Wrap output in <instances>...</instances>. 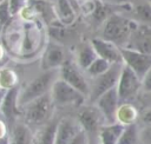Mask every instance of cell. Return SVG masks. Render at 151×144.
<instances>
[{
  "label": "cell",
  "mask_w": 151,
  "mask_h": 144,
  "mask_svg": "<svg viewBox=\"0 0 151 144\" xmlns=\"http://www.w3.org/2000/svg\"><path fill=\"white\" fill-rule=\"evenodd\" d=\"M55 105L51 97V91L42 94L25 105L20 106V118L33 130H38L54 118Z\"/></svg>",
  "instance_id": "cell-1"
},
{
  "label": "cell",
  "mask_w": 151,
  "mask_h": 144,
  "mask_svg": "<svg viewBox=\"0 0 151 144\" xmlns=\"http://www.w3.org/2000/svg\"><path fill=\"white\" fill-rule=\"evenodd\" d=\"M138 26L139 22L137 20L126 18L118 13H113L109 15L104 21L101 28V38L113 41L120 47H124Z\"/></svg>",
  "instance_id": "cell-2"
},
{
  "label": "cell",
  "mask_w": 151,
  "mask_h": 144,
  "mask_svg": "<svg viewBox=\"0 0 151 144\" xmlns=\"http://www.w3.org/2000/svg\"><path fill=\"white\" fill-rule=\"evenodd\" d=\"M59 68L55 70H48L44 71L41 74L37 76L34 79H32L24 89H20L19 93V106L25 105L26 103L46 94L51 91L53 83L59 77Z\"/></svg>",
  "instance_id": "cell-3"
},
{
  "label": "cell",
  "mask_w": 151,
  "mask_h": 144,
  "mask_svg": "<svg viewBox=\"0 0 151 144\" xmlns=\"http://www.w3.org/2000/svg\"><path fill=\"white\" fill-rule=\"evenodd\" d=\"M51 97L55 107H80L87 100V97L79 90L66 83L60 77L55 79L51 89Z\"/></svg>",
  "instance_id": "cell-4"
},
{
  "label": "cell",
  "mask_w": 151,
  "mask_h": 144,
  "mask_svg": "<svg viewBox=\"0 0 151 144\" xmlns=\"http://www.w3.org/2000/svg\"><path fill=\"white\" fill-rule=\"evenodd\" d=\"M123 66H124V63H114L105 73L91 79L90 94L87 98L88 103H94L103 93L117 86Z\"/></svg>",
  "instance_id": "cell-5"
},
{
  "label": "cell",
  "mask_w": 151,
  "mask_h": 144,
  "mask_svg": "<svg viewBox=\"0 0 151 144\" xmlns=\"http://www.w3.org/2000/svg\"><path fill=\"white\" fill-rule=\"evenodd\" d=\"M76 117L80 123L83 130L88 135L90 139L92 140L93 137L98 139V132L100 127L104 124H106V119L100 112V110L93 103H90V105L84 104L80 107H78Z\"/></svg>",
  "instance_id": "cell-6"
},
{
  "label": "cell",
  "mask_w": 151,
  "mask_h": 144,
  "mask_svg": "<svg viewBox=\"0 0 151 144\" xmlns=\"http://www.w3.org/2000/svg\"><path fill=\"white\" fill-rule=\"evenodd\" d=\"M142 90V79L136 72H133L129 66L124 64L118 84L117 91L122 103H130L134 99L138 92Z\"/></svg>",
  "instance_id": "cell-7"
},
{
  "label": "cell",
  "mask_w": 151,
  "mask_h": 144,
  "mask_svg": "<svg viewBox=\"0 0 151 144\" xmlns=\"http://www.w3.org/2000/svg\"><path fill=\"white\" fill-rule=\"evenodd\" d=\"M84 70H81L76 61L71 59H66L65 63L59 68V77L64 79L66 83L79 90L87 98L90 94V81L84 74Z\"/></svg>",
  "instance_id": "cell-8"
},
{
  "label": "cell",
  "mask_w": 151,
  "mask_h": 144,
  "mask_svg": "<svg viewBox=\"0 0 151 144\" xmlns=\"http://www.w3.org/2000/svg\"><path fill=\"white\" fill-rule=\"evenodd\" d=\"M120 51L123 55V63L129 66L133 72H136L142 79L143 76L151 67V54L130 47H120Z\"/></svg>",
  "instance_id": "cell-9"
},
{
  "label": "cell",
  "mask_w": 151,
  "mask_h": 144,
  "mask_svg": "<svg viewBox=\"0 0 151 144\" xmlns=\"http://www.w3.org/2000/svg\"><path fill=\"white\" fill-rule=\"evenodd\" d=\"M93 104L100 110V112L106 119V123L117 122V111L119 105L122 104L117 91V86L103 93Z\"/></svg>",
  "instance_id": "cell-10"
},
{
  "label": "cell",
  "mask_w": 151,
  "mask_h": 144,
  "mask_svg": "<svg viewBox=\"0 0 151 144\" xmlns=\"http://www.w3.org/2000/svg\"><path fill=\"white\" fill-rule=\"evenodd\" d=\"M19 93H20V87L18 85L7 89L6 96L1 104L0 114L1 117L5 118L8 125L18 120L21 116L20 106H19Z\"/></svg>",
  "instance_id": "cell-11"
},
{
  "label": "cell",
  "mask_w": 151,
  "mask_h": 144,
  "mask_svg": "<svg viewBox=\"0 0 151 144\" xmlns=\"http://www.w3.org/2000/svg\"><path fill=\"white\" fill-rule=\"evenodd\" d=\"M81 131H83V127L78 122L77 117L66 116V117L59 118L54 144H68Z\"/></svg>",
  "instance_id": "cell-12"
},
{
  "label": "cell",
  "mask_w": 151,
  "mask_h": 144,
  "mask_svg": "<svg viewBox=\"0 0 151 144\" xmlns=\"http://www.w3.org/2000/svg\"><path fill=\"white\" fill-rule=\"evenodd\" d=\"M8 142L9 144H34L35 130H33L21 118L8 125Z\"/></svg>",
  "instance_id": "cell-13"
},
{
  "label": "cell",
  "mask_w": 151,
  "mask_h": 144,
  "mask_svg": "<svg viewBox=\"0 0 151 144\" xmlns=\"http://www.w3.org/2000/svg\"><path fill=\"white\" fill-rule=\"evenodd\" d=\"M65 60L66 57H65L64 47L57 42H48L41 55L40 67L42 71L60 68V66L65 63Z\"/></svg>",
  "instance_id": "cell-14"
},
{
  "label": "cell",
  "mask_w": 151,
  "mask_h": 144,
  "mask_svg": "<svg viewBox=\"0 0 151 144\" xmlns=\"http://www.w3.org/2000/svg\"><path fill=\"white\" fill-rule=\"evenodd\" d=\"M91 44L94 47L98 57L106 59L111 64L123 63V55H122L120 46H118L113 41H110L107 39L98 37V38L91 39Z\"/></svg>",
  "instance_id": "cell-15"
},
{
  "label": "cell",
  "mask_w": 151,
  "mask_h": 144,
  "mask_svg": "<svg viewBox=\"0 0 151 144\" xmlns=\"http://www.w3.org/2000/svg\"><path fill=\"white\" fill-rule=\"evenodd\" d=\"M124 47L134 48L137 51L151 54V26L139 22V26L132 33L129 42Z\"/></svg>",
  "instance_id": "cell-16"
},
{
  "label": "cell",
  "mask_w": 151,
  "mask_h": 144,
  "mask_svg": "<svg viewBox=\"0 0 151 144\" xmlns=\"http://www.w3.org/2000/svg\"><path fill=\"white\" fill-rule=\"evenodd\" d=\"M54 11L58 20L63 25L70 26L74 22L79 8L74 6L71 0H57L54 4Z\"/></svg>",
  "instance_id": "cell-17"
},
{
  "label": "cell",
  "mask_w": 151,
  "mask_h": 144,
  "mask_svg": "<svg viewBox=\"0 0 151 144\" xmlns=\"http://www.w3.org/2000/svg\"><path fill=\"white\" fill-rule=\"evenodd\" d=\"M124 129H125V125L119 122L104 124L98 132V143L99 144H117Z\"/></svg>",
  "instance_id": "cell-18"
},
{
  "label": "cell",
  "mask_w": 151,
  "mask_h": 144,
  "mask_svg": "<svg viewBox=\"0 0 151 144\" xmlns=\"http://www.w3.org/2000/svg\"><path fill=\"white\" fill-rule=\"evenodd\" d=\"M98 58V54L94 50V47L92 46L91 41L90 42H85V44H81L78 50H77V53H76V63L77 65L86 71V68Z\"/></svg>",
  "instance_id": "cell-19"
},
{
  "label": "cell",
  "mask_w": 151,
  "mask_h": 144,
  "mask_svg": "<svg viewBox=\"0 0 151 144\" xmlns=\"http://www.w3.org/2000/svg\"><path fill=\"white\" fill-rule=\"evenodd\" d=\"M58 120L59 119L53 118L46 125L35 130L34 144H54L55 143V132H57Z\"/></svg>",
  "instance_id": "cell-20"
},
{
  "label": "cell",
  "mask_w": 151,
  "mask_h": 144,
  "mask_svg": "<svg viewBox=\"0 0 151 144\" xmlns=\"http://www.w3.org/2000/svg\"><path fill=\"white\" fill-rule=\"evenodd\" d=\"M138 119H139V112L134 105H132L131 103H122L119 105L117 111V122L124 125H129L137 123Z\"/></svg>",
  "instance_id": "cell-21"
},
{
  "label": "cell",
  "mask_w": 151,
  "mask_h": 144,
  "mask_svg": "<svg viewBox=\"0 0 151 144\" xmlns=\"http://www.w3.org/2000/svg\"><path fill=\"white\" fill-rule=\"evenodd\" d=\"M139 129L137 123L125 125V129L117 144H139Z\"/></svg>",
  "instance_id": "cell-22"
},
{
  "label": "cell",
  "mask_w": 151,
  "mask_h": 144,
  "mask_svg": "<svg viewBox=\"0 0 151 144\" xmlns=\"http://www.w3.org/2000/svg\"><path fill=\"white\" fill-rule=\"evenodd\" d=\"M111 65H112V64H111L110 61H107L106 59L98 57V58L86 68L85 73H86V76H87L90 79H92V78H94V77H98V76L105 73V72L111 67Z\"/></svg>",
  "instance_id": "cell-23"
},
{
  "label": "cell",
  "mask_w": 151,
  "mask_h": 144,
  "mask_svg": "<svg viewBox=\"0 0 151 144\" xmlns=\"http://www.w3.org/2000/svg\"><path fill=\"white\" fill-rule=\"evenodd\" d=\"M134 14L138 22L151 26V4L147 0L145 2L137 5L134 9Z\"/></svg>",
  "instance_id": "cell-24"
},
{
  "label": "cell",
  "mask_w": 151,
  "mask_h": 144,
  "mask_svg": "<svg viewBox=\"0 0 151 144\" xmlns=\"http://www.w3.org/2000/svg\"><path fill=\"white\" fill-rule=\"evenodd\" d=\"M12 17L13 15H12V13L9 11L8 0H2L0 2V27H2L4 25H6Z\"/></svg>",
  "instance_id": "cell-25"
},
{
  "label": "cell",
  "mask_w": 151,
  "mask_h": 144,
  "mask_svg": "<svg viewBox=\"0 0 151 144\" xmlns=\"http://www.w3.org/2000/svg\"><path fill=\"white\" fill-rule=\"evenodd\" d=\"M29 0H8V5H9V11L12 13V15H17L20 12L24 11V8L28 5Z\"/></svg>",
  "instance_id": "cell-26"
},
{
  "label": "cell",
  "mask_w": 151,
  "mask_h": 144,
  "mask_svg": "<svg viewBox=\"0 0 151 144\" xmlns=\"http://www.w3.org/2000/svg\"><path fill=\"white\" fill-rule=\"evenodd\" d=\"M139 144H151V124L139 129Z\"/></svg>",
  "instance_id": "cell-27"
},
{
  "label": "cell",
  "mask_w": 151,
  "mask_h": 144,
  "mask_svg": "<svg viewBox=\"0 0 151 144\" xmlns=\"http://www.w3.org/2000/svg\"><path fill=\"white\" fill-rule=\"evenodd\" d=\"M142 90L146 93L151 92V67L142 78Z\"/></svg>",
  "instance_id": "cell-28"
},
{
  "label": "cell",
  "mask_w": 151,
  "mask_h": 144,
  "mask_svg": "<svg viewBox=\"0 0 151 144\" xmlns=\"http://www.w3.org/2000/svg\"><path fill=\"white\" fill-rule=\"evenodd\" d=\"M68 144H91V139L88 135L83 130L73 140H71Z\"/></svg>",
  "instance_id": "cell-29"
},
{
  "label": "cell",
  "mask_w": 151,
  "mask_h": 144,
  "mask_svg": "<svg viewBox=\"0 0 151 144\" xmlns=\"http://www.w3.org/2000/svg\"><path fill=\"white\" fill-rule=\"evenodd\" d=\"M139 120H140L142 125H150L151 124V107L144 110L139 114Z\"/></svg>",
  "instance_id": "cell-30"
},
{
  "label": "cell",
  "mask_w": 151,
  "mask_h": 144,
  "mask_svg": "<svg viewBox=\"0 0 151 144\" xmlns=\"http://www.w3.org/2000/svg\"><path fill=\"white\" fill-rule=\"evenodd\" d=\"M7 135H8V124L6 123L5 118L2 117L0 119V139L7 137Z\"/></svg>",
  "instance_id": "cell-31"
},
{
  "label": "cell",
  "mask_w": 151,
  "mask_h": 144,
  "mask_svg": "<svg viewBox=\"0 0 151 144\" xmlns=\"http://www.w3.org/2000/svg\"><path fill=\"white\" fill-rule=\"evenodd\" d=\"M6 92H7V89L0 87V107H1V104H2L4 98H5V96H6Z\"/></svg>",
  "instance_id": "cell-32"
},
{
  "label": "cell",
  "mask_w": 151,
  "mask_h": 144,
  "mask_svg": "<svg viewBox=\"0 0 151 144\" xmlns=\"http://www.w3.org/2000/svg\"><path fill=\"white\" fill-rule=\"evenodd\" d=\"M147 1H149V2H150V4H151V0H147Z\"/></svg>",
  "instance_id": "cell-33"
},
{
  "label": "cell",
  "mask_w": 151,
  "mask_h": 144,
  "mask_svg": "<svg viewBox=\"0 0 151 144\" xmlns=\"http://www.w3.org/2000/svg\"><path fill=\"white\" fill-rule=\"evenodd\" d=\"M1 1H2V0H0V2H1Z\"/></svg>",
  "instance_id": "cell-34"
},
{
  "label": "cell",
  "mask_w": 151,
  "mask_h": 144,
  "mask_svg": "<svg viewBox=\"0 0 151 144\" xmlns=\"http://www.w3.org/2000/svg\"><path fill=\"white\" fill-rule=\"evenodd\" d=\"M91 144H92V143H91ZM98 144H99V143H98Z\"/></svg>",
  "instance_id": "cell-35"
}]
</instances>
